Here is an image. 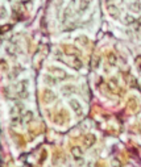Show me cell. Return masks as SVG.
I'll return each mask as SVG.
<instances>
[{
	"label": "cell",
	"instance_id": "cell-2",
	"mask_svg": "<svg viewBox=\"0 0 141 167\" xmlns=\"http://www.w3.org/2000/svg\"><path fill=\"white\" fill-rule=\"evenodd\" d=\"M71 154L75 159H79V158H82V149H80L79 146L71 147Z\"/></svg>",
	"mask_w": 141,
	"mask_h": 167
},
{
	"label": "cell",
	"instance_id": "cell-11",
	"mask_svg": "<svg viewBox=\"0 0 141 167\" xmlns=\"http://www.w3.org/2000/svg\"><path fill=\"white\" fill-rule=\"evenodd\" d=\"M31 119H32V113H31V112L27 113V117H25V120H27V121H29Z\"/></svg>",
	"mask_w": 141,
	"mask_h": 167
},
{
	"label": "cell",
	"instance_id": "cell-9",
	"mask_svg": "<svg viewBox=\"0 0 141 167\" xmlns=\"http://www.w3.org/2000/svg\"><path fill=\"white\" fill-rule=\"evenodd\" d=\"M110 87L112 89H116L117 88V85H116V83H115V80H111V82H110Z\"/></svg>",
	"mask_w": 141,
	"mask_h": 167
},
{
	"label": "cell",
	"instance_id": "cell-3",
	"mask_svg": "<svg viewBox=\"0 0 141 167\" xmlns=\"http://www.w3.org/2000/svg\"><path fill=\"white\" fill-rule=\"evenodd\" d=\"M70 105H71V108L74 109V111H75V112L78 113V115H79V113L82 112V108H80L79 103L76 101V100H71V101H70Z\"/></svg>",
	"mask_w": 141,
	"mask_h": 167
},
{
	"label": "cell",
	"instance_id": "cell-8",
	"mask_svg": "<svg viewBox=\"0 0 141 167\" xmlns=\"http://www.w3.org/2000/svg\"><path fill=\"white\" fill-rule=\"evenodd\" d=\"M108 61H110L111 65H116V55L111 53V54L108 55Z\"/></svg>",
	"mask_w": 141,
	"mask_h": 167
},
{
	"label": "cell",
	"instance_id": "cell-4",
	"mask_svg": "<svg viewBox=\"0 0 141 167\" xmlns=\"http://www.w3.org/2000/svg\"><path fill=\"white\" fill-rule=\"evenodd\" d=\"M108 11H110V13L112 17H115V19L119 17V9H117L115 5H110V7H108Z\"/></svg>",
	"mask_w": 141,
	"mask_h": 167
},
{
	"label": "cell",
	"instance_id": "cell-5",
	"mask_svg": "<svg viewBox=\"0 0 141 167\" xmlns=\"http://www.w3.org/2000/svg\"><path fill=\"white\" fill-rule=\"evenodd\" d=\"M134 17H132V16H129V15H127V16L124 17V23H125V24H128V25H131V24H133L134 23Z\"/></svg>",
	"mask_w": 141,
	"mask_h": 167
},
{
	"label": "cell",
	"instance_id": "cell-12",
	"mask_svg": "<svg viewBox=\"0 0 141 167\" xmlns=\"http://www.w3.org/2000/svg\"><path fill=\"white\" fill-rule=\"evenodd\" d=\"M98 62H99V58H98V57H96V58L94 59V66H95V67H96V66H98Z\"/></svg>",
	"mask_w": 141,
	"mask_h": 167
},
{
	"label": "cell",
	"instance_id": "cell-10",
	"mask_svg": "<svg viewBox=\"0 0 141 167\" xmlns=\"http://www.w3.org/2000/svg\"><path fill=\"white\" fill-rule=\"evenodd\" d=\"M88 3H90L88 0H86V1H83V3H82V5H80V9H84V8H86L87 5H88Z\"/></svg>",
	"mask_w": 141,
	"mask_h": 167
},
{
	"label": "cell",
	"instance_id": "cell-1",
	"mask_svg": "<svg viewBox=\"0 0 141 167\" xmlns=\"http://www.w3.org/2000/svg\"><path fill=\"white\" fill-rule=\"evenodd\" d=\"M95 141H96V137L94 136V134H87V136L84 137L83 142H84V146L86 147H91L94 143H95Z\"/></svg>",
	"mask_w": 141,
	"mask_h": 167
},
{
	"label": "cell",
	"instance_id": "cell-7",
	"mask_svg": "<svg viewBox=\"0 0 141 167\" xmlns=\"http://www.w3.org/2000/svg\"><path fill=\"white\" fill-rule=\"evenodd\" d=\"M111 166L112 167H121V162L117 159V158H114L112 162H111Z\"/></svg>",
	"mask_w": 141,
	"mask_h": 167
},
{
	"label": "cell",
	"instance_id": "cell-6",
	"mask_svg": "<svg viewBox=\"0 0 141 167\" xmlns=\"http://www.w3.org/2000/svg\"><path fill=\"white\" fill-rule=\"evenodd\" d=\"M129 8H131L133 12H140L141 5H140V3H133V4H131V5H129Z\"/></svg>",
	"mask_w": 141,
	"mask_h": 167
}]
</instances>
